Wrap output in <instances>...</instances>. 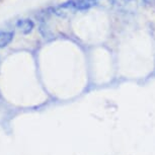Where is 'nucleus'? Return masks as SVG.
Segmentation results:
<instances>
[{"label":"nucleus","instance_id":"nucleus-1","mask_svg":"<svg viewBox=\"0 0 155 155\" xmlns=\"http://www.w3.org/2000/svg\"><path fill=\"white\" fill-rule=\"evenodd\" d=\"M97 4V0H68L61 4L63 8H71L74 10H87Z\"/></svg>","mask_w":155,"mask_h":155},{"label":"nucleus","instance_id":"nucleus-4","mask_svg":"<svg viewBox=\"0 0 155 155\" xmlns=\"http://www.w3.org/2000/svg\"><path fill=\"white\" fill-rule=\"evenodd\" d=\"M142 1L147 5H154L155 3V0H142Z\"/></svg>","mask_w":155,"mask_h":155},{"label":"nucleus","instance_id":"nucleus-2","mask_svg":"<svg viewBox=\"0 0 155 155\" xmlns=\"http://www.w3.org/2000/svg\"><path fill=\"white\" fill-rule=\"evenodd\" d=\"M16 27L21 34L28 35L33 31L35 28V23L31 19H19L16 22Z\"/></svg>","mask_w":155,"mask_h":155},{"label":"nucleus","instance_id":"nucleus-3","mask_svg":"<svg viewBox=\"0 0 155 155\" xmlns=\"http://www.w3.org/2000/svg\"><path fill=\"white\" fill-rule=\"evenodd\" d=\"M13 39L12 31H0V49L9 45Z\"/></svg>","mask_w":155,"mask_h":155}]
</instances>
